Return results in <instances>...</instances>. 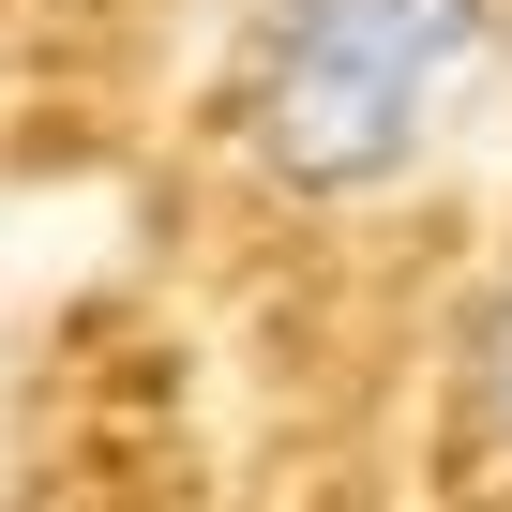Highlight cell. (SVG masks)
I'll list each match as a JSON object with an SVG mask.
<instances>
[{
  "label": "cell",
  "instance_id": "1",
  "mask_svg": "<svg viewBox=\"0 0 512 512\" xmlns=\"http://www.w3.org/2000/svg\"><path fill=\"white\" fill-rule=\"evenodd\" d=\"M497 76H512V0H272L226 121L272 196L362 211L407 196L497 106Z\"/></svg>",
  "mask_w": 512,
  "mask_h": 512
},
{
  "label": "cell",
  "instance_id": "2",
  "mask_svg": "<svg viewBox=\"0 0 512 512\" xmlns=\"http://www.w3.org/2000/svg\"><path fill=\"white\" fill-rule=\"evenodd\" d=\"M467 452H482V467H512V287L467 317Z\"/></svg>",
  "mask_w": 512,
  "mask_h": 512
}]
</instances>
